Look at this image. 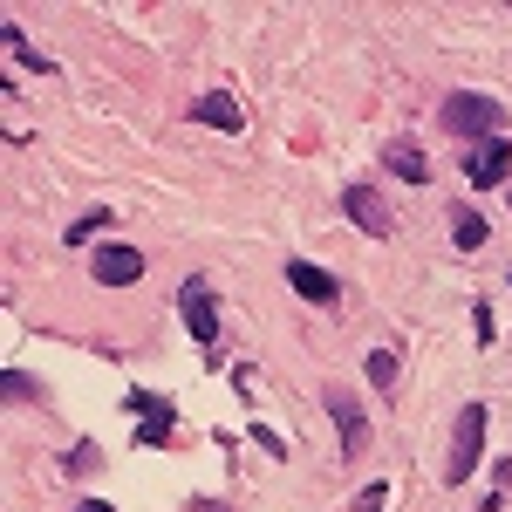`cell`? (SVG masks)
<instances>
[{
  "mask_svg": "<svg viewBox=\"0 0 512 512\" xmlns=\"http://www.w3.org/2000/svg\"><path fill=\"white\" fill-rule=\"evenodd\" d=\"M287 280H294V294H301V301H321V308L342 294L335 274H321V267H308V260H287Z\"/></svg>",
  "mask_w": 512,
  "mask_h": 512,
  "instance_id": "obj_9",
  "label": "cell"
},
{
  "mask_svg": "<svg viewBox=\"0 0 512 512\" xmlns=\"http://www.w3.org/2000/svg\"><path fill=\"white\" fill-rule=\"evenodd\" d=\"M383 171H396L403 185H424V178H431V158H424V144L390 137V144H383Z\"/></svg>",
  "mask_w": 512,
  "mask_h": 512,
  "instance_id": "obj_7",
  "label": "cell"
},
{
  "mask_svg": "<svg viewBox=\"0 0 512 512\" xmlns=\"http://www.w3.org/2000/svg\"><path fill=\"white\" fill-rule=\"evenodd\" d=\"M506 171H512V151H506V137H492V144H472V158H465V178H472L478 192H492V185H506Z\"/></svg>",
  "mask_w": 512,
  "mask_h": 512,
  "instance_id": "obj_4",
  "label": "cell"
},
{
  "mask_svg": "<svg viewBox=\"0 0 512 512\" xmlns=\"http://www.w3.org/2000/svg\"><path fill=\"white\" fill-rule=\"evenodd\" d=\"M96 226H103V212H96V219H76V226H69V246H89V233H96Z\"/></svg>",
  "mask_w": 512,
  "mask_h": 512,
  "instance_id": "obj_15",
  "label": "cell"
},
{
  "mask_svg": "<svg viewBox=\"0 0 512 512\" xmlns=\"http://www.w3.org/2000/svg\"><path fill=\"white\" fill-rule=\"evenodd\" d=\"M499 123H506V110H499L492 96H472V89L444 96V130H458V137H478V144H492V137H499Z\"/></svg>",
  "mask_w": 512,
  "mask_h": 512,
  "instance_id": "obj_1",
  "label": "cell"
},
{
  "mask_svg": "<svg viewBox=\"0 0 512 512\" xmlns=\"http://www.w3.org/2000/svg\"><path fill=\"white\" fill-rule=\"evenodd\" d=\"M7 48H14V62H21V69H55V62H48L41 48H28V35H21L14 21H7Z\"/></svg>",
  "mask_w": 512,
  "mask_h": 512,
  "instance_id": "obj_12",
  "label": "cell"
},
{
  "mask_svg": "<svg viewBox=\"0 0 512 512\" xmlns=\"http://www.w3.org/2000/svg\"><path fill=\"white\" fill-rule=\"evenodd\" d=\"M198 123H212V130H239V103L226 96V89H212V96H198Z\"/></svg>",
  "mask_w": 512,
  "mask_h": 512,
  "instance_id": "obj_10",
  "label": "cell"
},
{
  "mask_svg": "<svg viewBox=\"0 0 512 512\" xmlns=\"http://www.w3.org/2000/svg\"><path fill=\"white\" fill-rule=\"evenodd\" d=\"M485 233H492V226H485V219H478L472 205H458V212H451V239H458V246H465V253H472V246H485Z\"/></svg>",
  "mask_w": 512,
  "mask_h": 512,
  "instance_id": "obj_11",
  "label": "cell"
},
{
  "mask_svg": "<svg viewBox=\"0 0 512 512\" xmlns=\"http://www.w3.org/2000/svg\"><path fill=\"white\" fill-rule=\"evenodd\" d=\"M342 212H349L355 226H362V233H396L390 226V205H383V192H369V185H349V192H342Z\"/></svg>",
  "mask_w": 512,
  "mask_h": 512,
  "instance_id": "obj_5",
  "label": "cell"
},
{
  "mask_svg": "<svg viewBox=\"0 0 512 512\" xmlns=\"http://www.w3.org/2000/svg\"><path fill=\"white\" fill-rule=\"evenodd\" d=\"M383 506H390V485H376V478H369V485L355 492V512H383Z\"/></svg>",
  "mask_w": 512,
  "mask_h": 512,
  "instance_id": "obj_14",
  "label": "cell"
},
{
  "mask_svg": "<svg viewBox=\"0 0 512 512\" xmlns=\"http://www.w3.org/2000/svg\"><path fill=\"white\" fill-rule=\"evenodd\" d=\"M369 383H376V390H390V383H396V349H376V355H369Z\"/></svg>",
  "mask_w": 512,
  "mask_h": 512,
  "instance_id": "obj_13",
  "label": "cell"
},
{
  "mask_svg": "<svg viewBox=\"0 0 512 512\" xmlns=\"http://www.w3.org/2000/svg\"><path fill=\"white\" fill-rule=\"evenodd\" d=\"M321 403H328V417H335V431H342V458H355V451L369 444V417H362V403H355L349 390H328Z\"/></svg>",
  "mask_w": 512,
  "mask_h": 512,
  "instance_id": "obj_3",
  "label": "cell"
},
{
  "mask_svg": "<svg viewBox=\"0 0 512 512\" xmlns=\"http://www.w3.org/2000/svg\"><path fill=\"white\" fill-rule=\"evenodd\" d=\"M76 512H110V506H103V499H89V506H76Z\"/></svg>",
  "mask_w": 512,
  "mask_h": 512,
  "instance_id": "obj_16",
  "label": "cell"
},
{
  "mask_svg": "<svg viewBox=\"0 0 512 512\" xmlns=\"http://www.w3.org/2000/svg\"><path fill=\"white\" fill-rule=\"evenodd\" d=\"M178 308H185V321H192L198 349H212V342H219V315H212V294H205L198 280H185V294H178Z\"/></svg>",
  "mask_w": 512,
  "mask_h": 512,
  "instance_id": "obj_8",
  "label": "cell"
},
{
  "mask_svg": "<svg viewBox=\"0 0 512 512\" xmlns=\"http://www.w3.org/2000/svg\"><path fill=\"white\" fill-rule=\"evenodd\" d=\"M96 280H103V287L144 280V253H137V246H96Z\"/></svg>",
  "mask_w": 512,
  "mask_h": 512,
  "instance_id": "obj_6",
  "label": "cell"
},
{
  "mask_svg": "<svg viewBox=\"0 0 512 512\" xmlns=\"http://www.w3.org/2000/svg\"><path fill=\"white\" fill-rule=\"evenodd\" d=\"M478 444H485V403H465V410H458V424H451V458H444V478H451V485H465V478H472Z\"/></svg>",
  "mask_w": 512,
  "mask_h": 512,
  "instance_id": "obj_2",
  "label": "cell"
}]
</instances>
